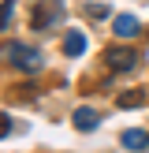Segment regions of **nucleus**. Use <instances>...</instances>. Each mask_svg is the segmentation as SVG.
Masks as SVG:
<instances>
[{"label":"nucleus","instance_id":"1","mask_svg":"<svg viewBox=\"0 0 149 153\" xmlns=\"http://www.w3.org/2000/svg\"><path fill=\"white\" fill-rule=\"evenodd\" d=\"M7 60H11L19 71H26V75H37L45 67V52L34 49V45H11V49H7Z\"/></svg>","mask_w":149,"mask_h":153},{"label":"nucleus","instance_id":"2","mask_svg":"<svg viewBox=\"0 0 149 153\" xmlns=\"http://www.w3.org/2000/svg\"><path fill=\"white\" fill-rule=\"evenodd\" d=\"M63 19V4L60 0H37L34 4V15H30V26L34 30H49Z\"/></svg>","mask_w":149,"mask_h":153},{"label":"nucleus","instance_id":"3","mask_svg":"<svg viewBox=\"0 0 149 153\" xmlns=\"http://www.w3.org/2000/svg\"><path fill=\"white\" fill-rule=\"evenodd\" d=\"M104 64L112 67V71H134L138 67V52L134 49H127V45H112V49H104Z\"/></svg>","mask_w":149,"mask_h":153},{"label":"nucleus","instance_id":"4","mask_svg":"<svg viewBox=\"0 0 149 153\" xmlns=\"http://www.w3.org/2000/svg\"><path fill=\"white\" fill-rule=\"evenodd\" d=\"M112 26H116V37H138L142 34V22L134 19V15H116Z\"/></svg>","mask_w":149,"mask_h":153},{"label":"nucleus","instance_id":"5","mask_svg":"<svg viewBox=\"0 0 149 153\" xmlns=\"http://www.w3.org/2000/svg\"><path fill=\"white\" fill-rule=\"evenodd\" d=\"M71 123L78 127V131H93V127L101 123V116H97L93 108H74V112H71Z\"/></svg>","mask_w":149,"mask_h":153},{"label":"nucleus","instance_id":"6","mask_svg":"<svg viewBox=\"0 0 149 153\" xmlns=\"http://www.w3.org/2000/svg\"><path fill=\"white\" fill-rule=\"evenodd\" d=\"M63 52H67V56H82V52H86V34H82V30H67Z\"/></svg>","mask_w":149,"mask_h":153},{"label":"nucleus","instance_id":"7","mask_svg":"<svg viewBox=\"0 0 149 153\" xmlns=\"http://www.w3.org/2000/svg\"><path fill=\"white\" fill-rule=\"evenodd\" d=\"M123 146L127 149H145L149 146V134L138 131V127H131V131H123Z\"/></svg>","mask_w":149,"mask_h":153},{"label":"nucleus","instance_id":"8","mask_svg":"<svg viewBox=\"0 0 149 153\" xmlns=\"http://www.w3.org/2000/svg\"><path fill=\"white\" fill-rule=\"evenodd\" d=\"M142 101H145V97L138 94V90H127V94H119V108H142Z\"/></svg>","mask_w":149,"mask_h":153},{"label":"nucleus","instance_id":"9","mask_svg":"<svg viewBox=\"0 0 149 153\" xmlns=\"http://www.w3.org/2000/svg\"><path fill=\"white\" fill-rule=\"evenodd\" d=\"M86 15H89V19H108V15H112V4L93 0V4H86Z\"/></svg>","mask_w":149,"mask_h":153},{"label":"nucleus","instance_id":"10","mask_svg":"<svg viewBox=\"0 0 149 153\" xmlns=\"http://www.w3.org/2000/svg\"><path fill=\"white\" fill-rule=\"evenodd\" d=\"M11 19H15V0H4L0 4V30L11 26Z\"/></svg>","mask_w":149,"mask_h":153},{"label":"nucleus","instance_id":"11","mask_svg":"<svg viewBox=\"0 0 149 153\" xmlns=\"http://www.w3.org/2000/svg\"><path fill=\"white\" fill-rule=\"evenodd\" d=\"M7 131H11V116H0V138H4Z\"/></svg>","mask_w":149,"mask_h":153}]
</instances>
